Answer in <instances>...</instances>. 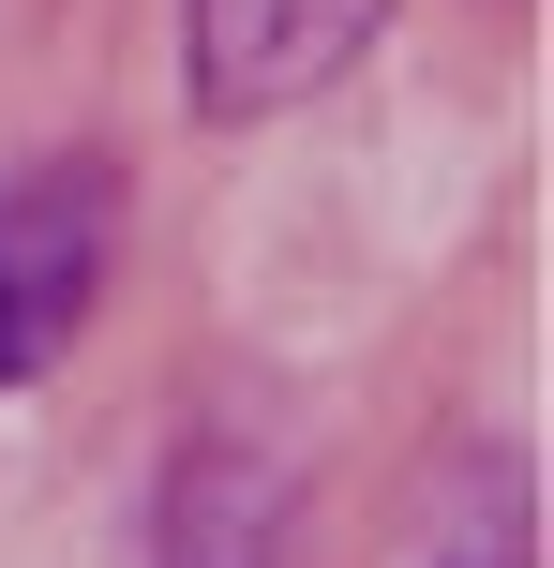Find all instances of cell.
Masks as SVG:
<instances>
[{"mask_svg": "<svg viewBox=\"0 0 554 568\" xmlns=\"http://www.w3.org/2000/svg\"><path fill=\"white\" fill-rule=\"evenodd\" d=\"M105 165H30L16 195H0V389L16 374H46L60 344L90 329V300H105Z\"/></svg>", "mask_w": 554, "mask_h": 568, "instance_id": "6da1fadb", "label": "cell"}, {"mask_svg": "<svg viewBox=\"0 0 554 568\" xmlns=\"http://www.w3.org/2000/svg\"><path fill=\"white\" fill-rule=\"evenodd\" d=\"M360 30H375V0H195V105L210 120L300 105L360 60Z\"/></svg>", "mask_w": 554, "mask_h": 568, "instance_id": "7a4b0ae2", "label": "cell"}]
</instances>
